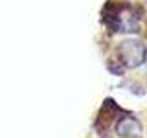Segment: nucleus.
Wrapping results in <instances>:
<instances>
[{"mask_svg": "<svg viewBox=\"0 0 147 138\" xmlns=\"http://www.w3.org/2000/svg\"><path fill=\"white\" fill-rule=\"evenodd\" d=\"M116 135L121 138H140L142 123L138 122L134 114L121 112V118H116Z\"/></svg>", "mask_w": 147, "mask_h": 138, "instance_id": "2", "label": "nucleus"}, {"mask_svg": "<svg viewBox=\"0 0 147 138\" xmlns=\"http://www.w3.org/2000/svg\"><path fill=\"white\" fill-rule=\"evenodd\" d=\"M147 59V48L142 41L127 39L116 48V63L118 68L114 72L121 74L125 68H136Z\"/></svg>", "mask_w": 147, "mask_h": 138, "instance_id": "1", "label": "nucleus"}]
</instances>
